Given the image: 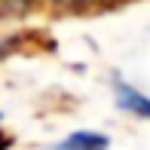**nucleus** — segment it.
<instances>
[{
    "mask_svg": "<svg viewBox=\"0 0 150 150\" xmlns=\"http://www.w3.org/2000/svg\"><path fill=\"white\" fill-rule=\"evenodd\" d=\"M107 147H110V138L101 132H74L52 150H107Z\"/></svg>",
    "mask_w": 150,
    "mask_h": 150,
    "instance_id": "nucleus-1",
    "label": "nucleus"
},
{
    "mask_svg": "<svg viewBox=\"0 0 150 150\" xmlns=\"http://www.w3.org/2000/svg\"><path fill=\"white\" fill-rule=\"evenodd\" d=\"M117 101H120L122 110L150 120V98H147V95H141L138 89H132V86H126V83H117Z\"/></svg>",
    "mask_w": 150,
    "mask_h": 150,
    "instance_id": "nucleus-2",
    "label": "nucleus"
},
{
    "mask_svg": "<svg viewBox=\"0 0 150 150\" xmlns=\"http://www.w3.org/2000/svg\"><path fill=\"white\" fill-rule=\"evenodd\" d=\"M25 6H28V0H0V12H16Z\"/></svg>",
    "mask_w": 150,
    "mask_h": 150,
    "instance_id": "nucleus-3",
    "label": "nucleus"
},
{
    "mask_svg": "<svg viewBox=\"0 0 150 150\" xmlns=\"http://www.w3.org/2000/svg\"><path fill=\"white\" fill-rule=\"evenodd\" d=\"M6 147H9V138H6V135L0 132V150H6Z\"/></svg>",
    "mask_w": 150,
    "mask_h": 150,
    "instance_id": "nucleus-4",
    "label": "nucleus"
},
{
    "mask_svg": "<svg viewBox=\"0 0 150 150\" xmlns=\"http://www.w3.org/2000/svg\"><path fill=\"white\" fill-rule=\"evenodd\" d=\"M61 3H92V0H61Z\"/></svg>",
    "mask_w": 150,
    "mask_h": 150,
    "instance_id": "nucleus-5",
    "label": "nucleus"
},
{
    "mask_svg": "<svg viewBox=\"0 0 150 150\" xmlns=\"http://www.w3.org/2000/svg\"><path fill=\"white\" fill-rule=\"evenodd\" d=\"M6 49H9V46H6V43H0V55H3V52H6Z\"/></svg>",
    "mask_w": 150,
    "mask_h": 150,
    "instance_id": "nucleus-6",
    "label": "nucleus"
}]
</instances>
